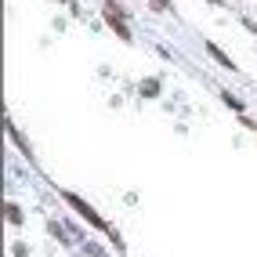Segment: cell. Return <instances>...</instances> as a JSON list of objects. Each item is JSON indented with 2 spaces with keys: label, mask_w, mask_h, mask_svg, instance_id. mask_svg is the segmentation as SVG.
<instances>
[{
  "label": "cell",
  "mask_w": 257,
  "mask_h": 257,
  "mask_svg": "<svg viewBox=\"0 0 257 257\" xmlns=\"http://www.w3.org/2000/svg\"><path fill=\"white\" fill-rule=\"evenodd\" d=\"M7 221H11V225H22V210H18L15 203H7Z\"/></svg>",
  "instance_id": "cell-6"
},
{
  "label": "cell",
  "mask_w": 257,
  "mask_h": 257,
  "mask_svg": "<svg viewBox=\"0 0 257 257\" xmlns=\"http://www.w3.org/2000/svg\"><path fill=\"white\" fill-rule=\"evenodd\" d=\"M62 199H66V203H69L72 210H76V214L84 217L87 225H94L98 232H109V225L102 221V214H98V210L91 207V203H84V199H80V196H72V192H62ZM109 235H113V232H109ZM113 239H116V235H113ZM116 243H120V239H116Z\"/></svg>",
  "instance_id": "cell-1"
},
{
  "label": "cell",
  "mask_w": 257,
  "mask_h": 257,
  "mask_svg": "<svg viewBox=\"0 0 257 257\" xmlns=\"http://www.w3.org/2000/svg\"><path fill=\"white\" fill-rule=\"evenodd\" d=\"M7 134H11V138H15V145H18V149H22L25 156H33V152H29V141H25V138H22V134H18V127H15L11 120H7Z\"/></svg>",
  "instance_id": "cell-3"
},
{
  "label": "cell",
  "mask_w": 257,
  "mask_h": 257,
  "mask_svg": "<svg viewBox=\"0 0 257 257\" xmlns=\"http://www.w3.org/2000/svg\"><path fill=\"white\" fill-rule=\"evenodd\" d=\"M152 7L156 11H170V0H152Z\"/></svg>",
  "instance_id": "cell-8"
},
{
  "label": "cell",
  "mask_w": 257,
  "mask_h": 257,
  "mask_svg": "<svg viewBox=\"0 0 257 257\" xmlns=\"http://www.w3.org/2000/svg\"><path fill=\"white\" fill-rule=\"evenodd\" d=\"M221 98H225V102H228V105H232V109H239V113H243V102H239V98H232V94H228V91H225V94H221Z\"/></svg>",
  "instance_id": "cell-7"
},
{
  "label": "cell",
  "mask_w": 257,
  "mask_h": 257,
  "mask_svg": "<svg viewBox=\"0 0 257 257\" xmlns=\"http://www.w3.org/2000/svg\"><path fill=\"white\" fill-rule=\"evenodd\" d=\"M141 94L156 98V94H160V80H145V84H141Z\"/></svg>",
  "instance_id": "cell-5"
},
{
  "label": "cell",
  "mask_w": 257,
  "mask_h": 257,
  "mask_svg": "<svg viewBox=\"0 0 257 257\" xmlns=\"http://www.w3.org/2000/svg\"><path fill=\"white\" fill-rule=\"evenodd\" d=\"M123 15H127V11H123L120 4H116V0H105V22L116 29V36H120V40H131V29H127Z\"/></svg>",
  "instance_id": "cell-2"
},
{
  "label": "cell",
  "mask_w": 257,
  "mask_h": 257,
  "mask_svg": "<svg viewBox=\"0 0 257 257\" xmlns=\"http://www.w3.org/2000/svg\"><path fill=\"white\" fill-rule=\"evenodd\" d=\"M207 51H210V54H214V58H217V62H221V66H225V69H235V66H232V58H228V54H225L221 47H217V44H210V40H207Z\"/></svg>",
  "instance_id": "cell-4"
},
{
  "label": "cell",
  "mask_w": 257,
  "mask_h": 257,
  "mask_svg": "<svg viewBox=\"0 0 257 257\" xmlns=\"http://www.w3.org/2000/svg\"><path fill=\"white\" fill-rule=\"evenodd\" d=\"M243 123H246V127H254V131H257V120H250V116H243Z\"/></svg>",
  "instance_id": "cell-9"
}]
</instances>
